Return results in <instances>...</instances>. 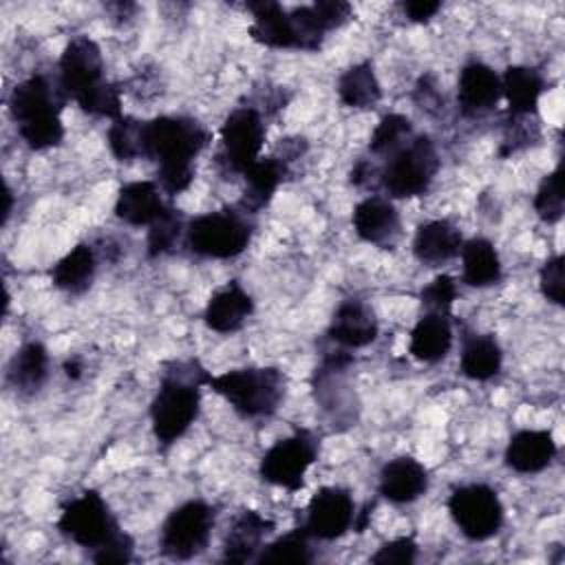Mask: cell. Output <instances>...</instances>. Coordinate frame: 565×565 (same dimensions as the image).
I'll return each mask as SVG.
<instances>
[{
  "instance_id": "6da1fadb",
  "label": "cell",
  "mask_w": 565,
  "mask_h": 565,
  "mask_svg": "<svg viewBox=\"0 0 565 565\" xmlns=\"http://www.w3.org/2000/svg\"><path fill=\"white\" fill-rule=\"evenodd\" d=\"M210 132L192 117L161 115L143 121V159L157 163L159 185L181 194L194 179V159L207 146Z\"/></svg>"
},
{
  "instance_id": "7a4b0ae2",
  "label": "cell",
  "mask_w": 565,
  "mask_h": 565,
  "mask_svg": "<svg viewBox=\"0 0 565 565\" xmlns=\"http://www.w3.org/2000/svg\"><path fill=\"white\" fill-rule=\"evenodd\" d=\"M174 362L166 369L159 382V391L150 404V422L154 439L161 446H170L181 439L199 417L201 408V384H205L207 371L190 362Z\"/></svg>"
},
{
  "instance_id": "3957f363",
  "label": "cell",
  "mask_w": 565,
  "mask_h": 565,
  "mask_svg": "<svg viewBox=\"0 0 565 565\" xmlns=\"http://www.w3.org/2000/svg\"><path fill=\"white\" fill-rule=\"evenodd\" d=\"M46 75L33 73L9 95V110L18 126L20 137L33 150H46L60 146L64 139V124L60 119L62 97Z\"/></svg>"
},
{
  "instance_id": "277c9868",
  "label": "cell",
  "mask_w": 565,
  "mask_h": 565,
  "mask_svg": "<svg viewBox=\"0 0 565 565\" xmlns=\"http://www.w3.org/2000/svg\"><path fill=\"white\" fill-rule=\"evenodd\" d=\"M205 386L221 395L241 417L263 419L285 399V375L276 366H245L205 375Z\"/></svg>"
},
{
  "instance_id": "5b68a950",
  "label": "cell",
  "mask_w": 565,
  "mask_h": 565,
  "mask_svg": "<svg viewBox=\"0 0 565 565\" xmlns=\"http://www.w3.org/2000/svg\"><path fill=\"white\" fill-rule=\"evenodd\" d=\"M247 212L214 210L194 216L185 225V243L192 254L203 258H234L243 254L252 241V225Z\"/></svg>"
},
{
  "instance_id": "8992f818",
  "label": "cell",
  "mask_w": 565,
  "mask_h": 565,
  "mask_svg": "<svg viewBox=\"0 0 565 565\" xmlns=\"http://www.w3.org/2000/svg\"><path fill=\"white\" fill-rule=\"evenodd\" d=\"M439 170V154L430 137H411L393 152L380 174V183L393 199H411L424 194Z\"/></svg>"
},
{
  "instance_id": "52a82bcc",
  "label": "cell",
  "mask_w": 565,
  "mask_h": 565,
  "mask_svg": "<svg viewBox=\"0 0 565 565\" xmlns=\"http://www.w3.org/2000/svg\"><path fill=\"white\" fill-rule=\"evenodd\" d=\"M265 143L263 115L254 106L234 108L221 124V143L216 152V166L221 174H245L247 168L260 159Z\"/></svg>"
},
{
  "instance_id": "ba28073f",
  "label": "cell",
  "mask_w": 565,
  "mask_h": 565,
  "mask_svg": "<svg viewBox=\"0 0 565 565\" xmlns=\"http://www.w3.org/2000/svg\"><path fill=\"white\" fill-rule=\"evenodd\" d=\"M216 512L207 501L190 499L177 505L161 525L159 547L172 561H188L201 554L210 541Z\"/></svg>"
},
{
  "instance_id": "9c48e42d",
  "label": "cell",
  "mask_w": 565,
  "mask_h": 565,
  "mask_svg": "<svg viewBox=\"0 0 565 565\" xmlns=\"http://www.w3.org/2000/svg\"><path fill=\"white\" fill-rule=\"evenodd\" d=\"M320 444L316 435L307 428H300L282 439H278L260 459V477L278 488L298 492L305 486V475L311 463L318 459Z\"/></svg>"
},
{
  "instance_id": "30bf717a",
  "label": "cell",
  "mask_w": 565,
  "mask_h": 565,
  "mask_svg": "<svg viewBox=\"0 0 565 565\" xmlns=\"http://www.w3.org/2000/svg\"><path fill=\"white\" fill-rule=\"evenodd\" d=\"M448 512L459 532L470 541H486L503 525V503L486 483H468L452 490Z\"/></svg>"
},
{
  "instance_id": "8fae6325",
  "label": "cell",
  "mask_w": 565,
  "mask_h": 565,
  "mask_svg": "<svg viewBox=\"0 0 565 565\" xmlns=\"http://www.w3.org/2000/svg\"><path fill=\"white\" fill-rule=\"evenodd\" d=\"M57 530L79 547L97 550L121 527L97 490H84L71 499L57 519Z\"/></svg>"
},
{
  "instance_id": "7c38bea8",
  "label": "cell",
  "mask_w": 565,
  "mask_h": 565,
  "mask_svg": "<svg viewBox=\"0 0 565 565\" xmlns=\"http://www.w3.org/2000/svg\"><path fill=\"white\" fill-rule=\"evenodd\" d=\"M104 79V60L95 40L75 35L60 55V90L82 104L88 95L99 90Z\"/></svg>"
},
{
  "instance_id": "4fadbf2b",
  "label": "cell",
  "mask_w": 565,
  "mask_h": 565,
  "mask_svg": "<svg viewBox=\"0 0 565 565\" xmlns=\"http://www.w3.org/2000/svg\"><path fill=\"white\" fill-rule=\"evenodd\" d=\"M355 503L349 490L340 486H324L307 505L305 530L311 539L333 541L355 525Z\"/></svg>"
},
{
  "instance_id": "5bb4252c",
  "label": "cell",
  "mask_w": 565,
  "mask_h": 565,
  "mask_svg": "<svg viewBox=\"0 0 565 565\" xmlns=\"http://www.w3.org/2000/svg\"><path fill=\"white\" fill-rule=\"evenodd\" d=\"M377 331L380 327L373 309L360 298H347L335 307L327 335L342 349H360L375 342Z\"/></svg>"
},
{
  "instance_id": "9a60e30c",
  "label": "cell",
  "mask_w": 565,
  "mask_h": 565,
  "mask_svg": "<svg viewBox=\"0 0 565 565\" xmlns=\"http://www.w3.org/2000/svg\"><path fill=\"white\" fill-rule=\"evenodd\" d=\"M556 450L558 446L552 433L523 428L510 437L503 459H505V466L519 475H536L552 463V459L556 457Z\"/></svg>"
},
{
  "instance_id": "2e32d148",
  "label": "cell",
  "mask_w": 565,
  "mask_h": 565,
  "mask_svg": "<svg viewBox=\"0 0 565 565\" xmlns=\"http://www.w3.org/2000/svg\"><path fill=\"white\" fill-rule=\"evenodd\" d=\"M377 490L391 503H413L428 490V470L415 457H395L384 463Z\"/></svg>"
},
{
  "instance_id": "e0dca14e",
  "label": "cell",
  "mask_w": 565,
  "mask_h": 565,
  "mask_svg": "<svg viewBox=\"0 0 565 565\" xmlns=\"http://www.w3.org/2000/svg\"><path fill=\"white\" fill-rule=\"evenodd\" d=\"M501 97V77L481 62H470L459 73L457 99L466 117H477L497 106Z\"/></svg>"
},
{
  "instance_id": "ac0fdd59",
  "label": "cell",
  "mask_w": 565,
  "mask_h": 565,
  "mask_svg": "<svg viewBox=\"0 0 565 565\" xmlns=\"http://www.w3.org/2000/svg\"><path fill=\"white\" fill-rule=\"evenodd\" d=\"M355 234L371 245H391L399 234V214L395 205L384 196L362 199L351 214Z\"/></svg>"
},
{
  "instance_id": "d6986e66",
  "label": "cell",
  "mask_w": 565,
  "mask_h": 565,
  "mask_svg": "<svg viewBox=\"0 0 565 565\" xmlns=\"http://www.w3.org/2000/svg\"><path fill=\"white\" fill-rule=\"evenodd\" d=\"M254 313V300L238 280H230L205 305L203 320L216 333L238 331Z\"/></svg>"
},
{
  "instance_id": "ffe728a7",
  "label": "cell",
  "mask_w": 565,
  "mask_h": 565,
  "mask_svg": "<svg viewBox=\"0 0 565 565\" xmlns=\"http://www.w3.org/2000/svg\"><path fill=\"white\" fill-rule=\"evenodd\" d=\"M274 530V521L256 510H243L230 525L223 541V561L247 563L256 558L263 547V539Z\"/></svg>"
},
{
  "instance_id": "44dd1931",
  "label": "cell",
  "mask_w": 565,
  "mask_h": 565,
  "mask_svg": "<svg viewBox=\"0 0 565 565\" xmlns=\"http://www.w3.org/2000/svg\"><path fill=\"white\" fill-rule=\"evenodd\" d=\"M545 90L543 75L532 66H508L501 75V95L508 102V113L512 119L536 117L539 97Z\"/></svg>"
},
{
  "instance_id": "7402d4cb",
  "label": "cell",
  "mask_w": 565,
  "mask_h": 565,
  "mask_svg": "<svg viewBox=\"0 0 565 565\" xmlns=\"http://www.w3.org/2000/svg\"><path fill=\"white\" fill-rule=\"evenodd\" d=\"M463 236L459 227L446 218L426 221L415 230L413 254L424 265H441L459 254Z\"/></svg>"
},
{
  "instance_id": "603a6c76",
  "label": "cell",
  "mask_w": 565,
  "mask_h": 565,
  "mask_svg": "<svg viewBox=\"0 0 565 565\" xmlns=\"http://www.w3.org/2000/svg\"><path fill=\"white\" fill-rule=\"evenodd\" d=\"M252 13L249 35L254 42L269 49H296V35L289 20V9L271 0L247 2Z\"/></svg>"
},
{
  "instance_id": "cb8c5ba5",
  "label": "cell",
  "mask_w": 565,
  "mask_h": 565,
  "mask_svg": "<svg viewBox=\"0 0 565 565\" xmlns=\"http://www.w3.org/2000/svg\"><path fill=\"white\" fill-rule=\"evenodd\" d=\"M166 212V203L154 181H130L119 188L115 216L128 225H152Z\"/></svg>"
},
{
  "instance_id": "d4e9b609",
  "label": "cell",
  "mask_w": 565,
  "mask_h": 565,
  "mask_svg": "<svg viewBox=\"0 0 565 565\" xmlns=\"http://www.w3.org/2000/svg\"><path fill=\"white\" fill-rule=\"evenodd\" d=\"M450 347H452V327L446 313L426 311L411 329L408 353L424 364H435L444 360Z\"/></svg>"
},
{
  "instance_id": "484cf974",
  "label": "cell",
  "mask_w": 565,
  "mask_h": 565,
  "mask_svg": "<svg viewBox=\"0 0 565 565\" xmlns=\"http://www.w3.org/2000/svg\"><path fill=\"white\" fill-rule=\"evenodd\" d=\"M287 177V161L280 157H260L254 161L247 172L243 174L245 179V192H243V212L256 214L263 210L280 188V183Z\"/></svg>"
},
{
  "instance_id": "4316f807",
  "label": "cell",
  "mask_w": 565,
  "mask_h": 565,
  "mask_svg": "<svg viewBox=\"0 0 565 565\" xmlns=\"http://www.w3.org/2000/svg\"><path fill=\"white\" fill-rule=\"evenodd\" d=\"M49 377V351L42 342H24L11 358L7 369L9 384L22 393L33 395L38 393Z\"/></svg>"
},
{
  "instance_id": "83f0119b",
  "label": "cell",
  "mask_w": 565,
  "mask_h": 565,
  "mask_svg": "<svg viewBox=\"0 0 565 565\" xmlns=\"http://www.w3.org/2000/svg\"><path fill=\"white\" fill-rule=\"evenodd\" d=\"M503 353L494 335L490 333H470L463 338L459 369L468 380L486 382L501 371Z\"/></svg>"
},
{
  "instance_id": "f1b7e54d",
  "label": "cell",
  "mask_w": 565,
  "mask_h": 565,
  "mask_svg": "<svg viewBox=\"0 0 565 565\" xmlns=\"http://www.w3.org/2000/svg\"><path fill=\"white\" fill-rule=\"evenodd\" d=\"M459 254H461V278L466 285L490 287L501 280V260L494 245L488 238L475 236L466 241Z\"/></svg>"
},
{
  "instance_id": "f546056e",
  "label": "cell",
  "mask_w": 565,
  "mask_h": 565,
  "mask_svg": "<svg viewBox=\"0 0 565 565\" xmlns=\"http://www.w3.org/2000/svg\"><path fill=\"white\" fill-rule=\"evenodd\" d=\"M97 269L95 249L88 243H77L51 267V280L66 294H82L90 287Z\"/></svg>"
},
{
  "instance_id": "4dcf8cb0",
  "label": "cell",
  "mask_w": 565,
  "mask_h": 565,
  "mask_svg": "<svg viewBox=\"0 0 565 565\" xmlns=\"http://www.w3.org/2000/svg\"><path fill=\"white\" fill-rule=\"evenodd\" d=\"M338 97L349 108H373L382 99V88L371 62H358L338 77Z\"/></svg>"
},
{
  "instance_id": "1f68e13d",
  "label": "cell",
  "mask_w": 565,
  "mask_h": 565,
  "mask_svg": "<svg viewBox=\"0 0 565 565\" xmlns=\"http://www.w3.org/2000/svg\"><path fill=\"white\" fill-rule=\"evenodd\" d=\"M309 534L305 527H296L269 545L260 547L256 554V563H311L313 554L309 547Z\"/></svg>"
},
{
  "instance_id": "d6a6232c",
  "label": "cell",
  "mask_w": 565,
  "mask_h": 565,
  "mask_svg": "<svg viewBox=\"0 0 565 565\" xmlns=\"http://www.w3.org/2000/svg\"><path fill=\"white\" fill-rule=\"evenodd\" d=\"M411 137H413L411 119L399 113H388L377 121V126L371 135V141H369V150L377 157H391Z\"/></svg>"
},
{
  "instance_id": "836d02e7",
  "label": "cell",
  "mask_w": 565,
  "mask_h": 565,
  "mask_svg": "<svg viewBox=\"0 0 565 565\" xmlns=\"http://www.w3.org/2000/svg\"><path fill=\"white\" fill-rule=\"evenodd\" d=\"M143 121L135 117H117L108 128V148L117 161L143 159Z\"/></svg>"
},
{
  "instance_id": "e575fe53",
  "label": "cell",
  "mask_w": 565,
  "mask_h": 565,
  "mask_svg": "<svg viewBox=\"0 0 565 565\" xmlns=\"http://www.w3.org/2000/svg\"><path fill=\"white\" fill-rule=\"evenodd\" d=\"M183 232H185V225H183L181 212L174 207H166V212L148 230V238H146L148 256L159 258V256L172 254Z\"/></svg>"
},
{
  "instance_id": "d590c367",
  "label": "cell",
  "mask_w": 565,
  "mask_h": 565,
  "mask_svg": "<svg viewBox=\"0 0 565 565\" xmlns=\"http://www.w3.org/2000/svg\"><path fill=\"white\" fill-rule=\"evenodd\" d=\"M563 168L556 166L539 183V190L534 194V210L541 221L558 223L563 216Z\"/></svg>"
},
{
  "instance_id": "8d00e7d4",
  "label": "cell",
  "mask_w": 565,
  "mask_h": 565,
  "mask_svg": "<svg viewBox=\"0 0 565 565\" xmlns=\"http://www.w3.org/2000/svg\"><path fill=\"white\" fill-rule=\"evenodd\" d=\"M289 20H291V29L296 35V49L318 51L322 46L329 31L320 22V18L311 4L289 9Z\"/></svg>"
},
{
  "instance_id": "74e56055",
  "label": "cell",
  "mask_w": 565,
  "mask_h": 565,
  "mask_svg": "<svg viewBox=\"0 0 565 565\" xmlns=\"http://www.w3.org/2000/svg\"><path fill=\"white\" fill-rule=\"evenodd\" d=\"M419 300L426 307V311L435 313H450L455 300H457V282L448 274L435 276L426 287L419 291Z\"/></svg>"
},
{
  "instance_id": "f35d334b",
  "label": "cell",
  "mask_w": 565,
  "mask_h": 565,
  "mask_svg": "<svg viewBox=\"0 0 565 565\" xmlns=\"http://www.w3.org/2000/svg\"><path fill=\"white\" fill-rule=\"evenodd\" d=\"M539 287L545 300L563 305L565 298V278H563V256L554 254L547 258L539 271Z\"/></svg>"
},
{
  "instance_id": "ab89813d",
  "label": "cell",
  "mask_w": 565,
  "mask_h": 565,
  "mask_svg": "<svg viewBox=\"0 0 565 565\" xmlns=\"http://www.w3.org/2000/svg\"><path fill=\"white\" fill-rule=\"evenodd\" d=\"M417 558V543L413 536H397L388 543H382L377 552L371 556V563L388 565V563H415Z\"/></svg>"
},
{
  "instance_id": "60d3db41",
  "label": "cell",
  "mask_w": 565,
  "mask_h": 565,
  "mask_svg": "<svg viewBox=\"0 0 565 565\" xmlns=\"http://www.w3.org/2000/svg\"><path fill=\"white\" fill-rule=\"evenodd\" d=\"M132 552H135V543H132L130 534L119 530L102 547L93 550V561L102 563V565H106V563H130Z\"/></svg>"
},
{
  "instance_id": "b9f144b4",
  "label": "cell",
  "mask_w": 565,
  "mask_h": 565,
  "mask_svg": "<svg viewBox=\"0 0 565 565\" xmlns=\"http://www.w3.org/2000/svg\"><path fill=\"white\" fill-rule=\"evenodd\" d=\"M311 7L316 9V13H318V18H320V22L324 24L327 31H333V29L342 26L353 13L351 4L342 2V0H318Z\"/></svg>"
},
{
  "instance_id": "7bdbcfd3",
  "label": "cell",
  "mask_w": 565,
  "mask_h": 565,
  "mask_svg": "<svg viewBox=\"0 0 565 565\" xmlns=\"http://www.w3.org/2000/svg\"><path fill=\"white\" fill-rule=\"evenodd\" d=\"M415 102L419 108H426V110L439 106V90L433 75L419 77V82L415 84Z\"/></svg>"
},
{
  "instance_id": "ee69618b",
  "label": "cell",
  "mask_w": 565,
  "mask_h": 565,
  "mask_svg": "<svg viewBox=\"0 0 565 565\" xmlns=\"http://www.w3.org/2000/svg\"><path fill=\"white\" fill-rule=\"evenodd\" d=\"M402 9L408 15V20H413V22H428L441 9V2L408 0V2H402Z\"/></svg>"
},
{
  "instance_id": "f6af8a7d",
  "label": "cell",
  "mask_w": 565,
  "mask_h": 565,
  "mask_svg": "<svg viewBox=\"0 0 565 565\" xmlns=\"http://www.w3.org/2000/svg\"><path fill=\"white\" fill-rule=\"evenodd\" d=\"M82 371H84V362L79 360V358H68L66 362H64V373H66V377H71V380H79L82 377Z\"/></svg>"
},
{
  "instance_id": "bcb514c9",
  "label": "cell",
  "mask_w": 565,
  "mask_h": 565,
  "mask_svg": "<svg viewBox=\"0 0 565 565\" xmlns=\"http://www.w3.org/2000/svg\"><path fill=\"white\" fill-rule=\"evenodd\" d=\"M11 190H9V185H4V207H2V223H7V218H9V214H11Z\"/></svg>"
}]
</instances>
